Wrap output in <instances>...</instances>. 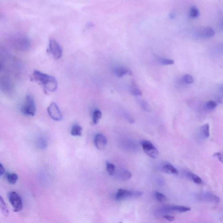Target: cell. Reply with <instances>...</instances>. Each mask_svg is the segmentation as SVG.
<instances>
[{"label":"cell","instance_id":"8","mask_svg":"<svg viewBox=\"0 0 223 223\" xmlns=\"http://www.w3.org/2000/svg\"><path fill=\"white\" fill-rule=\"evenodd\" d=\"M141 144L144 152L151 158L156 159L158 157L159 152L152 143L147 140H143Z\"/></svg>","mask_w":223,"mask_h":223},{"label":"cell","instance_id":"33","mask_svg":"<svg viewBox=\"0 0 223 223\" xmlns=\"http://www.w3.org/2000/svg\"><path fill=\"white\" fill-rule=\"evenodd\" d=\"M140 103L142 107L144 108V110H149V109L148 108V105H147L146 102L144 101V100H142V101H141Z\"/></svg>","mask_w":223,"mask_h":223},{"label":"cell","instance_id":"3","mask_svg":"<svg viewBox=\"0 0 223 223\" xmlns=\"http://www.w3.org/2000/svg\"><path fill=\"white\" fill-rule=\"evenodd\" d=\"M14 46L16 49L26 51L30 48L31 43L29 39L25 35H17L13 38Z\"/></svg>","mask_w":223,"mask_h":223},{"label":"cell","instance_id":"1","mask_svg":"<svg viewBox=\"0 0 223 223\" xmlns=\"http://www.w3.org/2000/svg\"><path fill=\"white\" fill-rule=\"evenodd\" d=\"M31 80L43 87L46 92H54L57 89L58 83L55 77L36 70L33 71Z\"/></svg>","mask_w":223,"mask_h":223},{"label":"cell","instance_id":"11","mask_svg":"<svg viewBox=\"0 0 223 223\" xmlns=\"http://www.w3.org/2000/svg\"><path fill=\"white\" fill-rule=\"evenodd\" d=\"M129 198H132V191L123 189H119L116 195V199L117 201H121Z\"/></svg>","mask_w":223,"mask_h":223},{"label":"cell","instance_id":"27","mask_svg":"<svg viewBox=\"0 0 223 223\" xmlns=\"http://www.w3.org/2000/svg\"><path fill=\"white\" fill-rule=\"evenodd\" d=\"M156 198L160 202H163L167 201V198L163 194L161 193L158 191H156L155 193Z\"/></svg>","mask_w":223,"mask_h":223},{"label":"cell","instance_id":"10","mask_svg":"<svg viewBox=\"0 0 223 223\" xmlns=\"http://www.w3.org/2000/svg\"><path fill=\"white\" fill-rule=\"evenodd\" d=\"M107 143V140L103 135L98 134L94 138V144L96 148L99 150H102L105 148Z\"/></svg>","mask_w":223,"mask_h":223},{"label":"cell","instance_id":"15","mask_svg":"<svg viewBox=\"0 0 223 223\" xmlns=\"http://www.w3.org/2000/svg\"><path fill=\"white\" fill-rule=\"evenodd\" d=\"M115 72L116 75L119 77H122L127 74L130 75H132V72L130 70L123 67H117L115 69Z\"/></svg>","mask_w":223,"mask_h":223},{"label":"cell","instance_id":"31","mask_svg":"<svg viewBox=\"0 0 223 223\" xmlns=\"http://www.w3.org/2000/svg\"><path fill=\"white\" fill-rule=\"evenodd\" d=\"M143 192L140 191H132V198H138L141 197Z\"/></svg>","mask_w":223,"mask_h":223},{"label":"cell","instance_id":"40","mask_svg":"<svg viewBox=\"0 0 223 223\" xmlns=\"http://www.w3.org/2000/svg\"></svg>","mask_w":223,"mask_h":223},{"label":"cell","instance_id":"21","mask_svg":"<svg viewBox=\"0 0 223 223\" xmlns=\"http://www.w3.org/2000/svg\"><path fill=\"white\" fill-rule=\"evenodd\" d=\"M0 202H1V209L2 212L4 215L6 216H8L9 214V211H8V207L6 206V203L2 197H1Z\"/></svg>","mask_w":223,"mask_h":223},{"label":"cell","instance_id":"17","mask_svg":"<svg viewBox=\"0 0 223 223\" xmlns=\"http://www.w3.org/2000/svg\"><path fill=\"white\" fill-rule=\"evenodd\" d=\"M83 132V128L78 124L74 125L71 131V134L73 136H81Z\"/></svg>","mask_w":223,"mask_h":223},{"label":"cell","instance_id":"22","mask_svg":"<svg viewBox=\"0 0 223 223\" xmlns=\"http://www.w3.org/2000/svg\"><path fill=\"white\" fill-rule=\"evenodd\" d=\"M102 117V114L100 111L96 110L93 113V121L94 124H96L98 123L99 120L101 119Z\"/></svg>","mask_w":223,"mask_h":223},{"label":"cell","instance_id":"26","mask_svg":"<svg viewBox=\"0 0 223 223\" xmlns=\"http://www.w3.org/2000/svg\"><path fill=\"white\" fill-rule=\"evenodd\" d=\"M217 106V103L216 102L210 100L207 102L205 104V107L208 110H212Z\"/></svg>","mask_w":223,"mask_h":223},{"label":"cell","instance_id":"20","mask_svg":"<svg viewBox=\"0 0 223 223\" xmlns=\"http://www.w3.org/2000/svg\"><path fill=\"white\" fill-rule=\"evenodd\" d=\"M201 133L204 138H207L210 136V126L208 123L204 124L201 128Z\"/></svg>","mask_w":223,"mask_h":223},{"label":"cell","instance_id":"7","mask_svg":"<svg viewBox=\"0 0 223 223\" xmlns=\"http://www.w3.org/2000/svg\"><path fill=\"white\" fill-rule=\"evenodd\" d=\"M195 198L200 202L206 203H219L220 198L217 196L209 192H202L195 195Z\"/></svg>","mask_w":223,"mask_h":223},{"label":"cell","instance_id":"28","mask_svg":"<svg viewBox=\"0 0 223 223\" xmlns=\"http://www.w3.org/2000/svg\"><path fill=\"white\" fill-rule=\"evenodd\" d=\"M183 81L186 84H191L193 83L194 78L192 76L189 74H186L182 77Z\"/></svg>","mask_w":223,"mask_h":223},{"label":"cell","instance_id":"34","mask_svg":"<svg viewBox=\"0 0 223 223\" xmlns=\"http://www.w3.org/2000/svg\"><path fill=\"white\" fill-rule=\"evenodd\" d=\"M164 218L167 220L170 221H172L175 220V217H174L171 216L165 215L163 216Z\"/></svg>","mask_w":223,"mask_h":223},{"label":"cell","instance_id":"12","mask_svg":"<svg viewBox=\"0 0 223 223\" xmlns=\"http://www.w3.org/2000/svg\"><path fill=\"white\" fill-rule=\"evenodd\" d=\"M160 170L162 171L167 174H178V171L176 168L170 163H166L162 166L161 167Z\"/></svg>","mask_w":223,"mask_h":223},{"label":"cell","instance_id":"9","mask_svg":"<svg viewBox=\"0 0 223 223\" xmlns=\"http://www.w3.org/2000/svg\"><path fill=\"white\" fill-rule=\"evenodd\" d=\"M48 112L50 117L55 121H61L63 120V115L57 105L56 103L53 102L50 105L48 108Z\"/></svg>","mask_w":223,"mask_h":223},{"label":"cell","instance_id":"6","mask_svg":"<svg viewBox=\"0 0 223 223\" xmlns=\"http://www.w3.org/2000/svg\"><path fill=\"white\" fill-rule=\"evenodd\" d=\"M190 210V207L184 206L172 205V206H165L161 207L157 210L156 214L160 215L171 212L184 213Z\"/></svg>","mask_w":223,"mask_h":223},{"label":"cell","instance_id":"39","mask_svg":"<svg viewBox=\"0 0 223 223\" xmlns=\"http://www.w3.org/2000/svg\"><path fill=\"white\" fill-rule=\"evenodd\" d=\"M122 223V222H120V223Z\"/></svg>","mask_w":223,"mask_h":223},{"label":"cell","instance_id":"19","mask_svg":"<svg viewBox=\"0 0 223 223\" xmlns=\"http://www.w3.org/2000/svg\"><path fill=\"white\" fill-rule=\"evenodd\" d=\"M6 178L8 182L11 184H14L16 183L18 180V176L17 174L14 173L8 174L6 176Z\"/></svg>","mask_w":223,"mask_h":223},{"label":"cell","instance_id":"23","mask_svg":"<svg viewBox=\"0 0 223 223\" xmlns=\"http://www.w3.org/2000/svg\"><path fill=\"white\" fill-rule=\"evenodd\" d=\"M106 165L107 171L109 175L111 176L114 175L116 172V167L114 165L108 162L106 163Z\"/></svg>","mask_w":223,"mask_h":223},{"label":"cell","instance_id":"5","mask_svg":"<svg viewBox=\"0 0 223 223\" xmlns=\"http://www.w3.org/2000/svg\"><path fill=\"white\" fill-rule=\"evenodd\" d=\"M48 52L56 59H60L63 56V49L60 44L54 39H50Z\"/></svg>","mask_w":223,"mask_h":223},{"label":"cell","instance_id":"24","mask_svg":"<svg viewBox=\"0 0 223 223\" xmlns=\"http://www.w3.org/2000/svg\"><path fill=\"white\" fill-rule=\"evenodd\" d=\"M48 145L47 141L44 138L41 137L38 139L37 141V146L40 149H43L46 148Z\"/></svg>","mask_w":223,"mask_h":223},{"label":"cell","instance_id":"29","mask_svg":"<svg viewBox=\"0 0 223 223\" xmlns=\"http://www.w3.org/2000/svg\"><path fill=\"white\" fill-rule=\"evenodd\" d=\"M160 63L161 64L163 65H173L174 63V60L168 59H161L160 61Z\"/></svg>","mask_w":223,"mask_h":223},{"label":"cell","instance_id":"35","mask_svg":"<svg viewBox=\"0 0 223 223\" xmlns=\"http://www.w3.org/2000/svg\"><path fill=\"white\" fill-rule=\"evenodd\" d=\"M5 171H6V170H5L4 166L2 165V163L0 164V175H1V176H2L4 174Z\"/></svg>","mask_w":223,"mask_h":223},{"label":"cell","instance_id":"36","mask_svg":"<svg viewBox=\"0 0 223 223\" xmlns=\"http://www.w3.org/2000/svg\"><path fill=\"white\" fill-rule=\"evenodd\" d=\"M219 91L221 93H223V84H222L219 87Z\"/></svg>","mask_w":223,"mask_h":223},{"label":"cell","instance_id":"14","mask_svg":"<svg viewBox=\"0 0 223 223\" xmlns=\"http://www.w3.org/2000/svg\"><path fill=\"white\" fill-rule=\"evenodd\" d=\"M186 176L188 179H189L195 183L197 184H201L202 183V179L196 174L190 172H187L186 173Z\"/></svg>","mask_w":223,"mask_h":223},{"label":"cell","instance_id":"16","mask_svg":"<svg viewBox=\"0 0 223 223\" xmlns=\"http://www.w3.org/2000/svg\"><path fill=\"white\" fill-rule=\"evenodd\" d=\"M215 35V31L210 27H206L202 30V36L204 38H211Z\"/></svg>","mask_w":223,"mask_h":223},{"label":"cell","instance_id":"30","mask_svg":"<svg viewBox=\"0 0 223 223\" xmlns=\"http://www.w3.org/2000/svg\"><path fill=\"white\" fill-rule=\"evenodd\" d=\"M213 156L217 158L221 162L223 163V153L221 152H217L213 154Z\"/></svg>","mask_w":223,"mask_h":223},{"label":"cell","instance_id":"37","mask_svg":"<svg viewBox=\"0 0 223 223\" xmlns=\"http://www.w3.org/2000/svg\"><path fill=\"white\" fill-rule=\"evenodd\" d=\"M174 17H175V14H174V13H171V14H170V18H171V19H173V18H174Z\"/></svg>","mask_w":223,"mask_h":223},{"label":"cell","instance_id":"13","mask_svg":"<svg viewBox=\"0 0 223 223\" xmlns=\"http://www.w3.org/2000/svg\"><path fill=\"white\" fill-rule=\"evenodd\" d=\"M117 178L122 181H125L130 179L132 174L127 170H122L117 173Z\"/></svg>","mask_w":223,"mask_h":223},{"label":"cell","instance_id":"25","mask_svg":"<svg viewBox=\"0 0 223 223\" xmlns=\"http://www.w3.org/2000/svg\"><path fill=\"white\" fill-rule=\"evenodd\" d=\"M200 12L198 9L195 7L193 6L190 8V17L192 18H195L199 16Z\"/></svg>","mask_w":223,"mask_h":223},{"label":"cell","instance_id":"18","mask_svg":"<svg viewBox=\"0 0 223 223\" xmlns=\"http://www.w3.org/2000/svg\"><path fill=\"white\" fill-rule=\"evenodd\" d=\"M130 91L131 93L136 96H140L142 95L141 91L140 90L135 82H132L130 86Z\"/></svg>","mask_w":223,"mask_h":223},{"label":"cell","instance_id":"38","mask_svg":"<svg viewBox=\"0 0 223 223\" xmlns=\"http://www.w3.org/2000/svg\"><path fill=\"white\" fill-rule=\"evenodd\" d=\"M222 48H223V44H222Z\"/></svg>","mask_w":223,"mask_h":223},{"label":"cell","instance_id":"4","mask_svg":"<svg viewBox=\"0 0 223 223\" xmlns=\"http://www.w3.org/2000/svg\"><path fill=\"white\" fill-rule=\"evenodd\" d=\"M8 198L14 212H19L22 209V200L19 194L15 191L10 192L8 194Z\"/></svg>","mask_w":223,"mask_h":223},{"label":"cell","instance_id":"32","mask_svg":"<svg viewBox=\"0 0 223 223\" xmlns=\"http://www.w3.org/2000/svg\"><path fill=\"white\" fill-rule=\"evenodd\" d=\"M217 102L219 103H223V95H218L216 97Z\"/></svg>","mask_w":223,"mask_h":223},{"label":"cell","instance_id":"2","mask_svg":"<svg viewBox=\"0 0 223 223\" xmlns=\"http://www.w3.org/2000/svg\"><path fill=\"white\" fill-rule=\"evenodd\" d=\"M36 105L34 98L31 95L26 97L24 103L21 108L22 113L26 116H34L36 113Z\"/></svg>","mask_w":223,"mask_h":223}]
</instances>
